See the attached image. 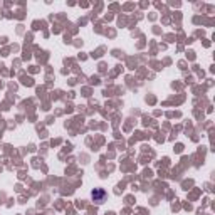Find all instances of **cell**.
<instances>
[{"instance_id": "cell-1", "label": "cell", "mask_w": 215, "mask_h": 215, "mask_svg": "<svg viewBox=\"0 0 215 215\" xmlns=\"http://www.w3.org/2000/svg\"><path fill=\"white\" fill-rule=\"evenodd\" d=\"M101 197H104V192H102V190H97V192H92V198H97V200H99V202H97V203H101Z\"/></svg>"}]
</instances>
